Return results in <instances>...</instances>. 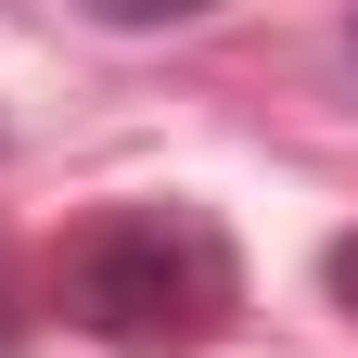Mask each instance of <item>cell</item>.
<instances>
[{
  "mask_svg": "<svg viewBox=\"0 0 358 358\" xmlns=\"http://www.w3.org/2000/svg\"><path fill=\"white\" fill-rule=\"evenodd\" d=\"M52 307L90 345L166 358V345H205L243 320V256L192 192H128V205H90L52 243Z\"/></svg>",
  "mask_w": 358,
  "mask_h": 358,
  "instance_id": "1",
  "label": "cell"
},
{
  "mask_svg": "<svg viewBox=\"0 0 358 358\" xmlns=\"http://www.w3.org/2000/svg\"><path fill=\"white\" fill-rule=\"evenodd\" d=\"M320 294L358 320V231H333V243H320Z\"/></svg>",
  "mask_w": 358,
  "mask_h": 358,
  "instance_id": "2",
  "label": "cell"
},
{
  "mask_svg": "<svg viewBox=\"0 0 358 358\" xmlns=\"http://www.w3.org/2000/svg\"><path fill=\"white\" fill-rule=\"evenodd\" d=\"M26 345V307H13V282H0V358H13Z\"/></svg>",
  "mask_w": 358,
  "mask_h": 358,
  "instance_id": "3",
  "label": "cell"
},
{
  "mask_svg": "<svg viewBox=\"0 0 358 358\" xmlns=\"http://www.w3.org/2000/svg\"><path fill=\"white\" fill-rule=\"evenodd\" d=\"M345 52H358V26H345Z\"/></svg>",
  "mask_w": 358,
  "mask_h": 358,
  "instance_id": "4",
  "label": "cell"
}]
</instances>
